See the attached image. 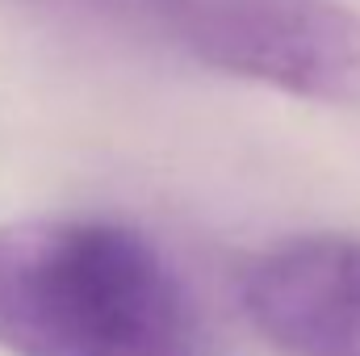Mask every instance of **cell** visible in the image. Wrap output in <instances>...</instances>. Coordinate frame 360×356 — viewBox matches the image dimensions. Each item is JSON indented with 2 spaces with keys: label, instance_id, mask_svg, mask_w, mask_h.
I'll list each match as a JSON object with an SVG mask.
<instances>
[{
  "label": "cell",
  "instance_id": "cell-2",
  "mask_svg": "<svg viewBox=\"0 0 360 356\" xmlns=\"http://www.w3.org/2000/svg\"><path fill=\"white\" fill-rule=\"evenodd\" d=\"M184 51L310 105H360V13L340 0H180Z\"/></svg>",
  "mask_w": 360,
  "mask_h": 356
},
{
  "label": "cell",
  "instance_id": "cell-1",
  "mask_svg": "<svg viewBox=\"0 0 360 356\" xmlns=\"http://www.w3.org/2000/svg\"><path fill=\"white\" fill-rule=\"evenodd\" d=\"M0 352L201 356V319L172 260L117 218L0 222Z\"/></svg>",
  "mask_w": 360,
  "mask_h": 356
},
{
  "label": "cell",
  "instance_id": "cell-3",
  "mask_svg": "<svg viewBox=\"0 0 360 356\" xmlns=\"http://www.w3.org/2000/svg\"><path fill=\"white\" fill-rule=\"evenodd\" d=\"M248 323L285 356H360V235L272 243L239 276Z\"/></svg>",
  "mask_w": 360,
  "mask_h": 356
}]
</instances>
